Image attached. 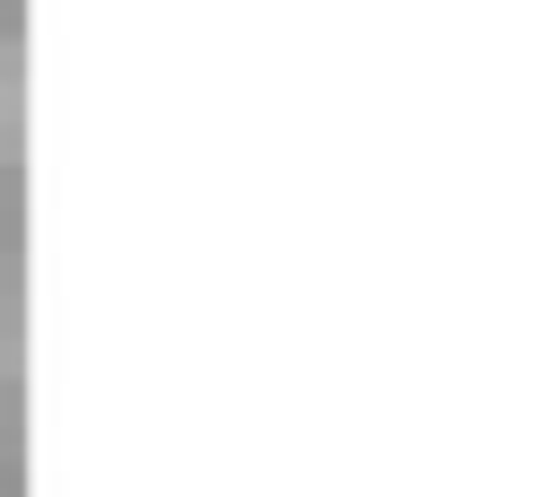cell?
Returning a JSON list of instances; mask_svg holds the SVG:
<instances>
[{
    "instance_id": "cell-1",
    "label": "cell",
    "mask_w": 558,
    "mask_h": 497,
    "mask_svg": "<svg viewBox=\"0 0 558 497\" xmlns=\"http://www.w3.org/2000/svg\"><path fill=\"white\" fill-rule=\"evenodd\" d=\"M26 148V78H17V52H0V166H17Z\"/></svg>"
},
{
    "instance_id": "cell-2",
    "label": "cell",
    "mask_w": 558,
    "mask_h": 497,
    "mask_svg": "<svg viewBox=\"0 0 558 497\" xmlns=\"http://www.w3.org/2000/svg\"><path fill=\"white\" fill-rule=\"evenodd\" d=\"M17 357V288H9V270H0V366Z\"/></svg>"
}]
</instances>
